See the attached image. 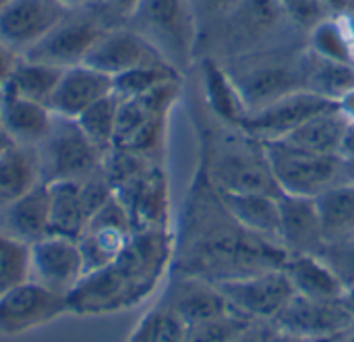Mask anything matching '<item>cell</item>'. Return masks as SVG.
<instances>
[{"label":"cell","instance_id":"cell-1","mask_svg":"<svg viewBox=\"0 0 354 342\" xmlns=\"http://www.w3.org/2000/svg\"><path fill=\"white\" fill-rule=\"evenodd\" d=\"M286 260L288 251L280 243L259 237L234 220L220 191L197 164L180 231L174 235L170 270L220 285L268 270H282Z\"/></svg>","mask_w":354,"mask_h":342},{"label":"cell","instance_id":"cell-2","mask_svg":"<svg viewBox=\"0 0 354 342\" xmlns=\"http://www.w3.org/2000/svg\"><path fill=\"white\" fill-rule=\"evenodd\" d=\"M174 235L168 228L137 231L102 270L85 274L68 295V312L104 316L139 305L172 266Z\"/></svg>","mask_w":354,"mask_h":342},{"label":"cell","instance_id":"cell-3","mask_svg":"<svg viewBox=\"0 0 354 342\" xmlns=\"http://www.w3.org/2000/svg\"><path fill=\"white\" fill-rule=\"evenodd\" d=\"M199 125V166L220 193L282 195L268 158L266 143L243 129L228 127L207 112Z\"/></svg>","mask_w":354,"mask_h":342},{"label":"cell","instance_id":"cell-4","mask_svg":"<svg viewBox=\"0 0 354 342\" xmlns=\"http://www.w3.org/2000/svg\"><path fill=\"white\" fill-rule=\"evenodd\" d=\"M295 31L301 29L286 17L278 0H239L232 12L199 39L195 56L197 60L203 56L228 60L259 50L307 44Z\"/></svg>","mask_w":354,"mask_h":342},{"label":"cell","instance_id":"cell-5","mask_svg":"<svg viewBox=\"0 0 354 342\" xmlns=\"http://www.w3.org/2000/svg\"><path fill=\"white\" fill-rule=\"evenodd\" d=\"M251 112L307 89V44L280 46L220 60Z\"/></svg>","mask_w":354,"mask_h":342},{"label":"cell","instance_id":"cell-6","mask_svg":"<svg viewBox=\"0 0 354 342\" xmlns=\"http://www.w3.org/2000/svg\"><path fill=\"white\" fill-rule=\"evenodd\" d=\"M127 25L143 35L180 75L193 64L197 23L189 0H139Z\"/></svg>","mask_w":354,"mask_h":342},{"label":"cell","instance_id":"cell-7","mask_svg":"<svg viewBox=\"0 0 354 342\" xmlns=\"http://www.w3.org/2000/svg\"><path fill=\"white\" fill-rule=\"evenodd\" d=\"M41 183L85 181L97 174L104 154L85 137L77 120L54 114V123L44 141L35 145Z\"/></svg>","mask_w":354,"mask_h":342},{"label":"cell","instance_id":"cell-8","mask_svg":"<svg viewBox=\"0 0 354 342\" xmlns=\"http://www.w3.org/2000/svg\"><path fill=\"white\" fill-rule=\"evenodd\" d=\"M266 150L274 179L286 195L317 197L342 183V156L311 154L284 141H270L266 143Z\"/></svg>","mask_w":354,"mask_h":342},{"label":"cell","instance_id":"cell-9","mask_svg":"<svg viewBox=\"0 0 354 342\" xmlns=\"http://www.w3.org/2000/svg\"><path fill=\"white\" fill-rule=\"evenodd\" d=\"M50 191V235L79 239L95 212L114 195L106 177L85 181H58Z\"/></svg>","mask_w":354,"mask_h":342},{"label":"cell","instance_id":"cell-10","mask_svg":"<svg viewBox=\"0 0 354 342\" xmlns=\"http://www.w3.org/2000/svg\"><path fill=\"white\" fill-rule=\"evenodd\" d=\"M91 8L83 10V15L66 12L35 46H31L23 58L54 64L60 69H68L75 64H83L85 56L97 42V37L108 29L100 19L87 15Z\"/></svg>","mask_w":354,"mask_h":342},{"label":"cell","instance_id":"cell-11","mask_svg":"<svg viewBox=\"0 0 354 342\" xmlns=\"http://www.w3.org/2000/svg\"><path fill=\"white\" fill-rule=\"evenodd\" d=\"M218 289L222 291L234 314L259 322H274L276 316L295 297V289L284 268L226 280L220 282Z\"/></svg>","mask_w":354,"mask_h":342},{"label":"cell","instance_id":"cell-12","mask_svg":"<svg viewBox=\"0 0 354 342\" xmlns=\"http://www.w3.org/2000/svg\"><path fill=\"white\" fill-rule=\"evenodd\" d=\"M64 312H68L66 297L27 278L0 295V334H25L54 322Z\"/></svg>","mask_w":354,"mask_h":342},{"label":"cell","instance_id":"cell-13","mask_svg":"<svg viewBox=\"0 0 354 342\" xmlns=\"http://www.w3.org/2000/svg\"><path fill=\"white\" fill-rule=\"evenodd\" d=\"M83 276L85 266L75 239L48 235L29 245V280L68 299Z\"/></svg>","mask_w":354,"mask_h":342},{"label":"cell","instance_id":"cell-14","mask_svg":"<svg viewBox=\"0 0 354 342\" xmlns=\"http://www.w3.org/2000/svg\"><path fill=\"white\" fill-rule=\"evenodd\" d=\"M274 324L278 330L290 332L311 342L348 332L354 328V318L344 307L342 299L324 301L295 293L286 307L276 316Z\"/></svg>","mask_w":354,"mask_h":342},{"label":"cell","instance_id":"cell-15","mask_svg":"<svg viewBox=\"0 0 354 342\" xmlns=\"http://www.w3.org/2000/svg\"><path fill=\"white\" fill-rule=\"evenodd\" d=\"M83 64L108 77H116L137 66L168 64V62L143 35H139L129 25H122V27H108L85 56Z\"/></svg>","mask_w":354,"mask_h":342},{"label":"cell","instance_id":"cell-16","mask_svg":"<svg viewBox=\"0 0 354 342\" xmlns=\"http://www.w3.org/2000/svg\"><path fill=\"white\" fill-rule=\"evenodd\" d=\"M334 106H336V102L326 100L313 91H299V93L286 96L261 110L251 112L241 129L245 133H249L251 137L259 139L261 143H270V141L284 139L295 129H299L303 123H307L315 114H322Z\"/></svg>","mask_w":354,"mask_h":342},{"label":"cell","instance_id":"cell-17","mask_svg":"<svg viewBox=\"0 0 354 342\" xmlns=\"http://www.w3.org/2000/svg\"><path fill=\"white\" fill-rule=\"evenodd\" d=\"M124 204L135 233L168 228V181L160 164H153L114 189Z\"/></svg>","mask_w":354,"mask_h":342},{"label":"cell","instance_id":"cell-18","mask_svg":"<svg viewBox=\"0 0 354 342\" xmlns=\"http://www.w3.org/2000/svg\"><path fill=\"white\" fill-rule=\"evenodd\" d=\"M66 12L56 0H12L0 10V42L23 56Z\"/></svg>","mask_w":354,"mask_h":342},{"label":"cell","instance_id":"cell-19","mask_svg":"<svg viewBox=\"0 0 354 342\" xmlns=\"http://www.w3.org/2000/svg\"><path fill=\"white\" fill-rule=\"evenodd\" d=\"M158 305L172 312L185 326L207 322L232 312L218 285L203 278L174 274V272H172V282L168 285Z\"/></svg>","mask_w":354,"mask_h":342},{"label":"cell","instance_id":"cell-20","mask_svg":"<svg viewBox=\"0 0 354 342\" xmlns=\"http://www.w3.org/2000/svg\"><path fill=\"white\" fill-rule=\"evenodd\" d=\"M280 204V243L288 255H317L324 241V222L315 197H299L282 193Z\"/></svg>","mask_w":354,"mask_h":342},{"label":"cell","instance_id":"cell-21","mask_svg":"<svg viewBox=\"0 0 354 342\" xmlns=\"http://www.w3.org/2000/svg\"><path fill=\"white\" fill-rule=\"evenodd\" d=\"M112 93V77L87 66L75 64L64 69L52 100L50 110L62 118H79L89 106Z\"/></svg>","mask_w":354,"mask_h":342},{"label":"cell","instance_id":"cell-22","mask_svg":"<svg viewBox=\"0 0 354 342\" xmlns=\"http://www.w3.org/2000/svg\"><path fill=\"white\" fill-rule=\"evenodd\" d=\"M0 231L31 245L50 235V191L46 183L0 208Z\"/></svg>","mask_w":354,"mask_h":342},{"label":"cell","instance_id":"cell-23","mask_svg":"<svg viewBox=\"0 0 354 342\" xmlns=\"http://www.w3.org/2000/svg\"><path fill=\"white\" fill-rule=\"evenodd\" d=\"M199 73H201V87H203V102L207 112L228 125L241 129L249 118L251 110L245 104L236 83L224 69V64L216 58L203 56L199 58Z\"/></svg>","mask_w":354,"mask_h":342},{"label":"cell","instance_id":"cell-24","mask_svg":"<svg viewBox=\"0 0 354 342\" xmlns=\"http://www.w3.org/2000/svg\"><path fill=\"white\" fill-rule=\"evenodd\" d=\"M54 123V112L39 102L12 96L0 89V125L21 145H37L46 139Z\"/></svg>","mask_w":354,"mask_h":342},{"label":"cell","instance_id":"cell-25","mask_svg":"<svg viewBox=\"0 0 354 342\" xmlns=\"http://www.w3.org/2000/svg\"><path fill=\"white\" fill-rule=\"evenodd\" d=\"M348 127H351V120L342 114V110L336 104L334 108L322 114H315L313 118L303 123L299 129H295L290 135L278 141H284L292 147H299L311 154L340 156Z\"/></svg>","mask_w":354,"mask_h":342},{"label":"cell","instance_id":"cell-26","mask_svg":"<svg viewBox=\"0 0 354 342\" xmlns=\"http://www.w3.org/2000/svg\"><path fill=\"white\" fill-rule=\"evenodd\" d=\"M284 272L295 293L309 299L336 301L342 299L344 293L348 291L342 285V280L332 272V268L317 255H309V253L288 255L284 264Z\"/></svg>","mask_w":354,"mask_h":342},{"label":"cell","instance_id":"cell-27","mask_svg":"<svg viewBox=\"0 0 354 342\" xmlns=\"http://www.w3.org/2000/svg\"><path fill=\"white\" fill-rule=\"evenodd\" d=\"M224 206L247 231L280 243V195L270 193H220ZM282 245V243H280Z\"/></svg>","mask_w":354,"mask_h":342},{"label":"cell","instance_id":"cell-28","mask_svg":"<svg viewBox=\"0 0 354 342\" xmlns=\"http://www.w3.org/2000/svg\"><path fill=\"white\" fill-rule=\"evenodd\" d=\"M41 183L35 145L15 143L0 156V208Z\"/></svg>","mask_w":354,"mask_h":342},{"label":"cell","instance_id":"cell-29","mask_svg":"<svg viewBox=\"0 0 354 342\" xmlns=\"http://www.w3.org/2000/svg\"><path fill=\"white\" fill-rule=\"evenodd\" d=\"M62 73H64V69H60V66L29 60V58L21 56L10 79L0 89L6 93L21 96V98H27V100L48 106Z\"/></svg>","mask_w":354,"mask_h":342},{"label":"cell","instance_id":"cell-30","mask_svg":"<svg viewBox=\"0 0 354 342\" xmlns=\"http://www.w3.org/2000/svg\"><path fill=\"white\" fill-rule=\"evenodd\" d=\"M354 87V64L336 62L313 54L307 48V89L332 100H338Z\"/></svg>","mask_w":354,"mask_h":342},{"label":"cell","instance_id":"cell-31","mask_svg":"<svg viewBox=\"0 0 354 342\" xmlns=\"http://www.w3.org/2000/svg\"><path fill=\"white\" fill-rule=\"evenodd\" d=\"M131 233L112 228V226H102V224H87L85 231L81 233V237L77 239L81 258H83V266H85V274H91L95 270H102L104 266H108L127 245V241L131 239Z\"/></svg>","mask_w":354,"mask_h":342},{"label":"cell","instance_id":"cell-32","mask_svg":"<svg viewBox=\"0 0 354 342\" xmlns=\"http://www.w3.org/2000/svg\"><path fill=\"white\" fill-rule=\"evenodd\" d=\"M307 48L328 60L354 64V42L342 17L330 15L307 33Z\"/></svg>","mask_w":354,"mask_h":342},{"label":"cell","instance_id":"cell-33","mask_svg":"<svg viewBox=\"0 0 354 342\" xmlns=\"http://www.w3.org/2000/svg\"><path fill=\"white\" fill-rule=\"evenodd\" d=\"M324 233L336 237L354 231V183H338L315 197Z\"/></svg>","mask_w":354,"mask_h":342},{"label":"cell","instance_id":"cell-34","mask_svg":"<svg viewBox=\"0 0 354 342\" xmlns=\"http://www.w3.org/2000/svg\"><path fill=\"white\" fill-rule=\"evenodd\" d=\"M118 108L120 100L110 93L89 106L77 120L79 129L85 133V137L102 152H110L114 147V137H116V123H118Z\"/></svg>","mask_w":354,"mask_h":342},{"label":"cell","instance_id":"cell-35","mask_svg":"<svg viewBox=\"0 0 354 342\" xmlns=\"http://www.w3.org/2000/svg\"><path fill=\"white\" fill-rule=\"evenodd\" d=\"M174 79H183V75L170 64L137 66L112 77V93L118 100H135Z\"/></svg>","mask_w":354,"mask_h":342},{"label":"cell","instance_id":"cell-36","mask_svg":"<svg viewBox=\"0 0 354 342\" xmlns=\"http://www.w3.org/2000/svg\"><path fill=\"white\" fill-rule=\"evenodd\" d=\"M187 326L166 307L156 305L135 326L129 342H185Z\"/></svg>","mask_w":354,"mask_h":342},{"label":"cell","instance_id":"cell-37","mask_svg":"<svg viewBox=\"0 0 354 342\" xmlns=\"http://www.w3.org/2000/svg\"><path fill=\"white\" fill-rule=\"evenodd\" d=\"M29 278V245L0 231V295Z\"/></svg>","mask_w":354,"mask_h":342},{"label":"cell","instance_id":"cell-38","mask_svg":"<svg viewBox=\"0 0 354 342\" xmlns=\"http://www.w3.org/2000/svg\"><path fill=\"white\" fill-rule=\"evenodd\" d=\"M253 322H259V320H249L245 316L230 312L220 318L187 326L185 342H230L239 334H243Z\"/></svg>","mask_w":354,"mask_h":342},{"label":"cell","instance_id":"cell-39","mask_svg":"<svg viewBox=\"0 0 354 342\" xmlns=\"http://www.w3.org/2000/svg\"><path fill=\"white\" fill-rule=\"evenodd\" d=\"M346 289H354V231L328 237L317 253Z\"/></svg>","mask_w":354,"mask_h":342},{"label":"cell","instance_id":"cell-40","mask_svg":"<svg viewBox=\"0 0 354 342\" xmlns=\"http://www.w3.org/2000/svg\"><path fill=\"white\" fill-rule=\"evenodd\" d=\"M189 2H191L195 23H197V44L212 29H216L239 4V0H189Z\"/></svg>","mask_w":354,"mask_h":342},{"label":"cell","instance_id":"cell-41","mask_svg":"<svg viewBox=\"0 0 354 342\" xmlns=\"http://www.w3.org/2000/svg\"><path fill=\"white\" fill-rule=\"evenodd\" d=\"M286 17L305 33H309L317 23L330 17L324 0H278Z\"/></svg>","mask_w":354,"mask_h":342},{"label":"cell","instance_id":"cell-42","mask_svg":"<svg viewBox=\"0 0 354 342\" xmlns=\"http://www.w3.org/2000/svg\"><path fill=\"white\" fill-rule=\"evenodd\" d=\"M278 332L274 322H253L243 334H239L230 342H270V339Z\"/></svg>","mask_w":354,"mask_h":342},{"label":"cell","instance_id":"cell-43","mask_svg":"<svg viewBox=\"0 0 354 342\" xmlns=\"http://www.w3.org/2000/svg\"><path fill=\"white\" fill-rule=\"evenodd\" d=\"M19 58H21V54H17L12 48H8L0 42V87L10 79Z\"/></svg>","mask_w":354,"mask_h":342},{"label":"cell","instance_id":"cell-44","mask_svg":"<svg viewBox=\"0 0 354 342\" xmlns=\"http://www.w3.org/2000/svg\"><path fill=\"white\" fill-rule=\"evenodd\" d=\"M64 10H87L106 4V0H56Z\"/></svg>","mask_w":354,"mask_h":342},{"label":"cell","instance_id":"cell-45","mask_svg":"<svg viewBox=\"0 0 354 342\" xmlns=\"http://www.w3.org/2000/svg\"><path fill=\"white\" fill-rule=\"evenodd\" d=\"M106 4L110 6L112 12H116L118 17L127 19L135 10V6L139 4V0H106Z\"/></svg>","mask_w":354,"mask_h":342},{"label":"cell","instance_id":"cell-46","mask_svg":"<svg viewBox=\"0 0 354 342\" xmlns=\"http://www.w3.org/2000/svg\"><path fill=\"white\" fill-rule=\"evenodd\" d=\"M338 108L342 110V114L354 123V87L348 91V93H344L340 100H338Z\"/></svg>","mask_w":354,"mask_h":342},{"label":"cell","instance_id":"cell-47","mask_svg":"<svg viewBox=\"0 0 354 342\" xmlns=\"http://www.w3.org/2000/svg\"><path fill=\"white\" fill-rule=\"evenodd\" d=\"M340 156L346 158V160H354V123H351V127H348V131H346V137H344Z\"/></svg>","mask_w":354,"mask_h":342},{"label":"cell","instance_id":"cell-48","mask_svg":"<svg viewBox=\"0 0 354 342\" xmlns=\"http://www.w3.org/2000/svg\"><path fill=\"white\" fill-rule=\"evenodd\" d=\"M270 342H309L305 341V339H301V336H295V334H290V332H284V330H278Z\"/></svg>","mask_w":354,"mask_h":342},{"label":"cell","instance_id":"cell-49","mask_svg":"<svg viewBox=\"0 0 354 342\" xmlns=\"http://www.w3.org/2000/svg\"><path fill=\"white\" fill-rule=\"evenodd\" d=\"M12 145H15L12 137H10V135L6 133V129L0 125V156H2V154H6Z\"/></svg>","mask_w":354,"mask_h":342},{"label":"cell","instance_id":"cell-50","mask_svg":"<svg viewBox=\"0 0 354 342\" xmlns=\"http://www.w3.org/2000/svg\"><path fill=\"white\" fill-rule=\"evenodd\" d=\"M342 183H354V160L344 158V166H342Z\"/></svg>","mask_w":354,"mask_h":342},{"label":"cell","instance_id":"cell-51","mask_svg":"<svg viewBox=\"0 0 354 342\" xmlns=\"http://www.w3.org/2000/svg\"><path fill=\"white\" fill-rule=\"evenodd\" d=\"M342 303H344V307L353 314V318H354V289H348V291L344 293Z\"/></svg>","mask_w":354,"mask_h":342},{"label":"cell","instance_id":"cell-52","mask_svg":"<svg viewBox=\"0 0 354 342\" xmlns=\"http://www.w3.org/2000/svg\"><path fill=\"white\" fill-rule=\"evenodd\" d=\"M338 342H354V328H351L348 332H344V334L340 336V341Z\"/></svg>","mask_w":354,"mask_h":342},{"label":"cell","instance_id":"cell-53","mask_svg":"<svg viewBox=\"0 0 354 342\" xmlns=\"http://www.w3.org/2000/svg\"><path fill=\"white\" fill-rule=\"evenodd\" d=\"M340 336H342V334H336V336H328V339H317V341H311V342H338V341H340Z\"/></svg>","mask_w":354,"mask_h":342},{"label":"cell","instance_id":"cell-54","mask_svg":"<svg viewBox=\"0 0 354 342\" xmlns=\"http://www.w3.org/2000/svg\"><path fill=\"white\" fill-rule=\"evenodd\" d=\"M8 2H12V0H0V10H2V8H4V6L8 4Z\"/></svg>","mask_w":354,"mask_h":342}]
</instances>
